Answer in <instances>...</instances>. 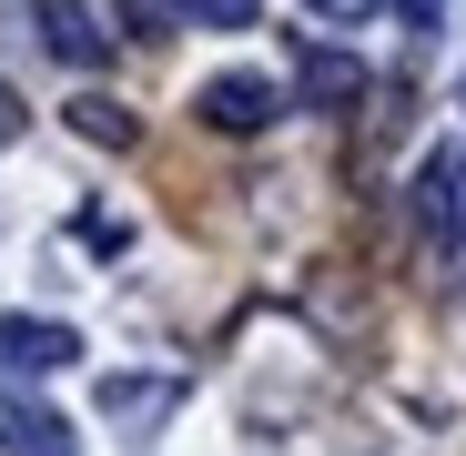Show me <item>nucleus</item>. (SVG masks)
Returning a JSON list of instances; mask_svg holds the SVG:
<instances>
[{
  "instance_id": "obj_13",
  "label": "nucleus",
  "mask_w": 466,
  "mask_h": 456,
  "mask_svg": "<svg viewBox=\"0 0 466 456\" xmlns=\"http://www.w3.org/2000/svg\"><path fill=\"white\" fill-rule=\"evenodd\" d=\"M315 11H335V21H355V11H375V0H315Z\"/></svg>"
},
{
  "instance_id": "obj_2",
  "label": "nucleus",
  "mask_w": 466,
  "mask_h": 456,
  "mask_svg": "<svg viewBox=\"0 0 466 456\" xmlns=\"http://www.w3.org/2000/svg\"><path fill=\"white\" fill-rule=\"evenodd\" d=\"M193 112H203L213 132H264V122L284 112V92L264 82V71H213V82L193 92Z\"/></svg>"
},
{
  "instance_id": "obj_7",
  "label": "nucleus",
  "mask_w": 466,
  "mask_h": 456,
  "mask_svg": "<svg viewBox=\"0 0 466 456\" xmlns=\"http://www.w3.org/2000/svg\"><path fill=\"white\" fill-rule=\"evenodd\" d=\"M71 132H82V142H102V152H132V142H142L132 102H112V92H71Z\"/></svg>"
},
{
  "instance_id": "obj_5",
  "label": "nucleus",
  "mask_w": 466,
  "mask_h": 456,
  "mask_svg": "<svg viewBox=\"0 0 466 456\" xmlns=\"http://www.w3.org/2000/svg\"><path fill=\"white\" fill-rule=\"evenodd\" d=\"M0 456H82V446H71V426L51 406H31L21 386H0Z\"/></svg>"
},
{
  "instance_id": "obj_11",
  "label": "nucleus",
  "mask_w": 466,
  "mask_h": 456,
  "mask_svg": "<svg viewBox=\"0 0 466 456\" xmlns=\"http://www.w3.org/2000/svg\"><path fill=\"white\" fill-rule=\"evenodd\" d=\"M396 11H406L416 31H436V11H446V0H396Z\"/></svg>"
},
{
  "instance_id": "obj_4",
  "label": "nucleus",
  "mask_w": 466,
  "mask_h": 456,
  "mask_svg": "<svg viewBox=\"0 0 466 456\" xmlns=\"http://www.w3.org/2000/svg\"><path fill=\"white\" fill-rule=\"evenodd\" d=\"M0 365H21V375L82 365V335H71V325H51V315H0Z\"/></svg>"
},
{
  "instance_id": "obj_1",
  "label": "nucleus",
  "mask_w": 466,
  "mask_h": 456,
  "mask_svg": "<svg viewBox=\"0 0 466 456\" xmlns=\"http://www.w3.org/2000/svg\"><path fill=\"white\" fill-rule=\"evenodd\" d=\"M456 213H466V152H456V142H436L426 163H416V234H426L436 254L456 244Z\"/></svg>"
},
{
  "instance_id": "obj_3",
  "label": "nucleus",
  "mask_w": 466,
  "mask_h": 456,
  "mask_svg": "<svg viewBox=\"0 0 466 456\" xmlns=\"http://www.w3.org/2000/svg\"><path fill=\"white\" fill-rule=\"evenodd\" d=\"M41 51L51 61H71V71H102L112 61V31H102V11H82V0H41Z\"/></svg>"
},
{
  "instance_id": "obj_8",
  "label": "nucleus",
  "mask_w": 466,
  "mask_h": 456,
  "mask_svg": "<svg viewBox=\"0 0 466 456\" xmlns=\"http://www.w3.org/2000/svg\"><path fill=\"white\" fill-rule=\"evenodd\" d=\"M102 416L152 426V416H173V386H152V375H112V386H102Z\"/></svg>"
},
{
  "instance_id": "obj_9",
  "label": "nucleus",
  "mask_w": 466,
  "mask_h": 456,
  "mask_svg": "<svg viewBox=\"0 0 466 456\" xmlns=\"http://www.w3.org/2000/svg\"><path fill=\"white\" fill-rule=\"evenodd\" d=\"M112 11L142 31V41H173V21H183V0H112Z\"/></svg>"
},
{
  "instance_id": "obj_6",
  "label": "nucleus",
  "mask_w": 466,
  "mask_h": 456,
  "mask_svg": "<svg viewBox=\"0 0 466 456\" xmlns=\"http://www.w3.org/2000/svg\"><path fill=\"white\" fill-rule=\"evenodd\" d=\"M294 82H304V102H315V112H355V102H365V61H355V51H325V41H304Z\"/></svg>"
},
{
  "instance_id": "obj_12",
  "label": "nucleus",
  "mask_w": 466,
  "mask_h": 456,
  "mask_svg": "<svg viewBox=\"0 0 466 456\" xmlns=\"http://www.w3.org/2000/svg\"><path fill=\"white\" fill-rule=\"evenodd\" d=\"M21 132V102H11V82H0V142H11Z\"/></svg>"
},
{
  "instance_id": "obj_10",
  "label": "nucleus",
  "mask_w": 466,
  "mask_h": 456,
  "mask_svg": "<svg viewBox=\"0 0 466 456\" xmlns=\"http://www.w3.org/2000/svg\"><path fill=\"white\" fill-rule=\"evenodd\" d=\"M254 11L264 0H183V21H203V31H254Z\"/></svg>"
}]
</instances>
